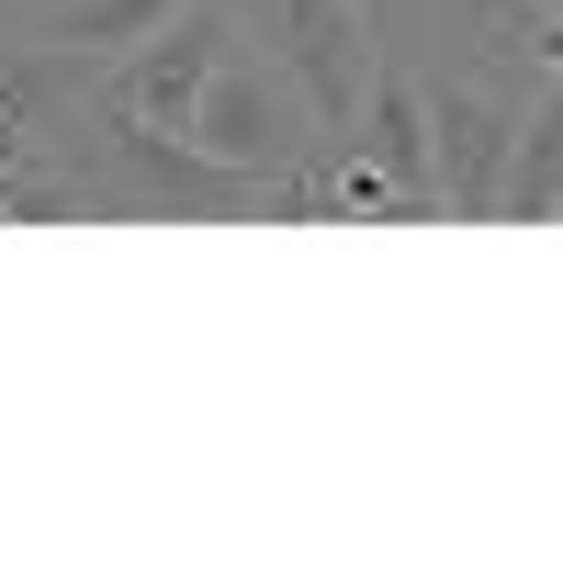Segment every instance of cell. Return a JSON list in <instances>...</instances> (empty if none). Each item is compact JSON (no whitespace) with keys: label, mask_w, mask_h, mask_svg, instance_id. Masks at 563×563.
Masks as SVG:
<instances>
[{"label":"cell","mask_w":563,"mask_h":563,"mask_svg":"<svg viewBox=\"0 0 563 563\" xmlns=\"http://www.w3.org/2000/svg\"><path fill=\"white\" fill-rule=\"evenodd\" d=\"M519 57L541 79H563V0H530V23H519Z\"/></svg>","instance_id":"cell-7"},{"label":"cell","mask_w":563,"mask_h":563,"mask_svg":"<svg viewBox=\"0 0 563 563\" xmlns=\"http://www.w3.org/2000/svg\"><path fill=\"white\" fill-rule=\"evenodd\" d=\"M192 0H57V12L34 23V45H57V57H90V68H113L124 45H147L158 23H180Z\"/></svg>","instance_id":"cell-6"},{"label":"cell","mask_w":563,"mask_h":563,"mask_svg":"<svg viewBox=\"0 0 563 563\" xmlns=\"http://www.w3.org/2000/svg\"><path fill=\"white\" fill-rule=\"evenodd\" d=\"M530 79H541L530 57H496V68L429 79V169H440V214H451V225H496V192H507V135H519Z\"/></svg>","instance_id":"cell-1"},{"label":"cell","mask_w":563,"mask_h":563,"mask_svg":"<svg viewBox=\"0 0 563 563\" xmlns=\"http://www.w3.org/2000/svg\"><path fill=\"white\" fill-rule=\"evenodd\" d=\"M552 214H563V79H530L519 135H507V192H496V225H552Z\"/></svg>","instance_id":"cell-5"},{"label":"cell","mask_w":563,"mask_h":563,"mask_svg":"<svg viewBox=\"0 0 563 563\" xmlns=\"http://www.w3.org/2000/svg\"><path fill=\"white\" fill-rule=\"evenodd\" d=\"M350 147L384 169L406 203L440 214V169H429V79H406L384 45H372V79H361V124H350Z\"/></svg>","instance_id":"cell-4"},{"label":"cell","mask_w":563,"mask_h":563,"mask_svg":"<svg viewBox=\"0 0 563 563\" xmlns=\"http://www.w3.org/2000/svg\"><path fill=\"white\" fill-rule=\"evenodd\" d=\"M249 34H271V68L305 90V113L327 147H350L361 124V79H372V45H384V23H372V0H238Z\"/></svg>","instance_id":"cell-2"},{"label":"cell","mask_w":563,"mask_h":563,"mask_svg":"<svg viewBox=\"0 0 563 563\" xmlns=\"http://www.w3.org/2000/svg\"><path fill=\"white\" fill-rule=\"evenodd\" d=\"M238 57V0H192L180 23H158L147 45H124V57L102 68V90L124 113H147V124H192V102H203V79Z\"/></svg>","instance_id":"cell-3"}]
</instances>
